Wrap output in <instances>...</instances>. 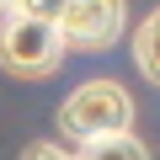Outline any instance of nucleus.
<instances>
[{"instance_id":"f257e3e1","label":"nucleus","mask_w":160,"mask_h":160,"mask_svg":"<svg viewBox=\"0 0 160 160\" xmlns=\"http://www.w3.org/2000/svg\"><path fill=\"white\" fill-rule=\"evenodd\" d=\"M64 53H69V43H64L59 22L27 16L16 6L0 11V69L11 80H48V75H59Z\"/></svg>"},{"instance_id":"f03ea898","label":"nucleus","mask_w":160,"mask_h":160,"mask_svg":"<svg viewBox=\"0 0 160 160\" xmlns=\"http://www.w3.org/2000/svg\"><path fill=\"white\" fill-rule=\"evenodd\" d=\"M118 128H133V96L118 80H86L59 107V133L69 139V149H80L96 133H118Z\"/></svg>"},{"instance_id":"7ed1b4c3","label":"nucleus","mask_w":160,"mask_h":160,"mask_svg":"<svg viewBox=\"0 0 160 160\" xmlns=\"http://www.w3.org/2000/svg\"><path fill=\"white\" fill-rule=\"evenodd\" d=\"M128 27V0H69L64 16H59V32L75 53H102L123 38Z\"/></svg>"},{"instance_id":"20e7f679","label":"nucleus","mask_w":160,"mask_h":160,"mask_svg":"<svg viewBox=\"0 0 160 160\" xmlns=\"http://www.w3.org/2000/svg\"><path fill=\"white\" fill-rule=\"evenodd\" d=\"M75 155H86V160H144L149 144H144L133 128H118V133H96V139H86Z\"/></svg>"},{"instance_id":"39448f33","label":"nucleus","mask_w":160,"mask_h":160,"mask_svg":"<svg viewBox=\"0 0 160 160\" xmlns=\"http://www.w3.org/2000/svg\"><path fill=\"white\" fill-rule=\"evenodd\" d=\"M133 69L149 80V86H160V6L139 22L133 32Z\"/></svg>"},{"instance_id":"423d86ee","label":"nucleus","mask_w":160,"mask_h":160,"mask_svg":"<svg viewBox=\"0 0 160 160\" xmlns=\"http://www.w3.org/2000/svg\"><path fill=\"white\" fill-rule=\"evenodd\" d=\"M6 6H16V11H27V16H48V22H59L69 0H6Z\"/></svg>"},{"instance_id":"0eeeda50","label":"nucleus","mask_w":160,"mask_h":160,"mask_svg":"<svg viewBox=\"0 0 160 160\" xmlns=\"http://www.w3.org/2000/svg\"><path fill=\"white\" fill-rule=\"evenodd\" d=\"M27 155H64L59 139H43V144H27Z\"/></svg>"},{"instance_id":"6e6552de","label":"nucleus","mask_w":160,"mask_h":160,"mask_svg":"<svg viewBox=\"0 0 160 160\" xmlns=\"http://www.w3.org/2000/svg\"><path fill=\"white\" fill-rule=\"evenodd\" d=\"M0 11H6V0H0Z\"/></svg>"}]
</instances>
